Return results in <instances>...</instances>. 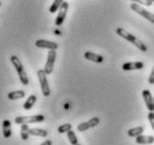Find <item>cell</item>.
Wrapping results in <instances>:
<instances>
[{
	"instance_id": "cell-1",
	"label": "cell",
	"mask_w": 154,
	"mask_h": 145,
	"mask_svg": "<svg viewBox=\"0 0 154 145\" xmlns=\"http://www.w3.org/2000/svg\"><path fill=\"white\" fill-rule=\"evenodd\" d=\"M116 34L119 35V37H122L123 39L130 42L132 45H134L135 47H137L141 51H146L147 50V47L145 46L144 42H141L137 37H135V36H133L132 34H130V32L125 30L124 28H116Z\"/></svg>"
},
{
	"instance_id": "cell-2",
	"label": "cell",
	"mask_w": 154,
	"mask_h": 145,
	"mask_svg": "<svg viewBox=\"0 0 154 145\" xmlns=\"http://www.w3.org/2000/svg\"><path fill=\"white\" fill-rule=\"evenodd\" d=\"M10 61H11V64L14 65L15 69L17 70V74H18V77H19V80L21 82V84L23 85L29 84V79H28L27 74L25 72V68H23V64H21L19 58H18V56L17 55H12L11 57H10Z\"/></svg>"
},
{
	"instance_id": "cell-3",
	"label": "cell",
	"mask_w": 154,
	"mask_h": 145,
	"mask_svg": "<svg viewBox=\"0 0 154 145\" xmlns=\"http://www.w3.org/2000/svg\"><path fill=\"white\" fill-rule=\"evenodd\" d=\"M45 121V116L42 114L31 115V116H18L15 119L16 124H31V123H42Z\"/></svg>"
},
{
	"instance_id": "cell-4",
	"label": "cell",
	"mask_w": 154,
	"mask_h": 145,
	"mask_svg": "<svg viewBox=\"0 0 154 145\" xmlns=\"http://www.w3.org/2000/svg\"><path fill=\"white\" fill-rule=\"evenodd\" d=\"M38 75V79L40 83V87H42V92L44 96H49L50 95V87L48 85V80H47V74L45 72L44 69H39L37 72Z\"/></svg>"
},
{
	"instance_id": "cell-5",
	"label": "cell",
	"mask_w": 154,
	"mask_h": 145,
	"mask_svg": "<svg viewBox=\"0 0 154 145\" xmlns=\"http://www.w3.org/2000/svg\"><path fill=\"white\" fill-rule=\"evenodd\" d=\"M131 9L133 10V11L136 12V14H139L140 16L144 17V19H146V20H149L150 23H154V14L147 11L146 9H144L143 7H141V5L135 4L134 2V4L131 5Z\"/></svg>"
},
{
	"instance_id": "cell-6",
	"label": "cell",
	"mask_w": 154,
	"mask_h": 145,
	"mask_svg": "<svg viewBox=\"0 0 154 145\" xmlns=\"http://www.w3.org/2000/svg\"><path fill=\"white\" fill-rule=\"evenodd\" d=\"M56 57H57V54H56V50H49L48 51V55H47V60L46 64H45V72L47 75H50L53 70H54V65L55 61H56Z\"/></svg>"
},
{
	"instance_id": "cell-7",
	"label": "cell",
	"mask_w": 154,
	"mask_h": 145,
	"mask_svg": "<svg viewBox=\"0 0 154 145\" xmlns=\"http://www.w3.org/2000/svg\"><path fill=\"white\" fill-rule=\"evenodd\" d=\"M68 7H69L68 2L64 1L62 5V7L59 8V12H58L57 17H56V20H55V25H56V26L59 27L63 25V23H64V20H65V18H66V15H67Z\"/></svg>"
},
{
	"instance_id": "cell-8",
	"label": "cell",
	"mask_w": 154,
	"mask_h": 145,
	"mask_svg": "<svg viewBox=\"0 0 154 145\" xmlns=\"http://www.w3.org/2000/svg\"><path fill=\"white\" fill-rule=\"evenodd\" d=\"M100 124V119L98 117H92V119L87 121V122L81 123L77 126V131L78 132H85V131L89 130V128H93Z\"/></svg>"
},
{
	"instance_id": "cell-9",
	"label": "cell",
	"mask_w": 154,
	"mask_h": 145,
	"mask_svg": "<svg viewBox=\"0 0 154 145\" xmlns=\"http://www.w3.org/2000/svg\"><path fill=\"white\" fill-rule=\"evenodd\" d=\"M35 46L38 48H45V49L49 50H56L58 48V44L50 40H46V39H38L35 42Z\"/></svg>"
},
{
	"instance_id": "cell-10",
	"label": "cell",
	"mask_w": 154,
	"mask_h": 145,
	"mask_svg": "<svg viewBox=\"0 0 154 145\" xmlns=\"http://www.w3.org/2000/svg\"><path fill=\"white\" fill-rule=\"evenodd\" d=\"M142 96L149 112H154V98L150 91L149 89H144L142 92Z\"/></svg>"
},
{
	"instance_id": "cell-11",
	"label": "cell",
	"mask_w": 154,
	"mask_h": 145,
	"mask_svg": "<svg viewBox=\"0 0 154 145\" xmlns=\"http://www.w3.org/2000/svg\"><path fill=\"white\" fill-rule=\"evenodd\" d=\"M144 67V64L142 61H131V63H124L122 68L123 70H137L142 69Z\"/></svg>"
},
{
	"instance_id": "cell-12",
	"label": "cell",
	"mask_w": 154,
	"mask_h": 145,
	"mask_svg": "<svg viewBox=\"0 0 154 145\" xmlns=\"http://www.w3.org/2000/svg\"><path fill=\"white\" fill-rule=\"evenodd\" d=\"M136 144H142V145H150L154 143V136L151 135H139L137 137H135Z\"/></svg>"
},
{
	"instance_id": "cell-13",
	"label": "cell",
	"mask_w": 154,
	"mask_h": 145,
	"mask_svg": "<svg viewBox=\"0 0 154 145\" xmlns=\"http://www.w3.org/2000/svg\"><path fill=\"white\" fill-rule=\"evenodd\" d=\"M84 57L87 59V60H91V61H94V63H103L104 60V58L102 55H98V54H95V53H92V51H86L84 54Z\"/></svg>"
},
{
	"instance_id": "cell-14",
	"label": "cell",
	"mask_w": 154,
	"mask_h": 145,
	"mask_svg": "<svg viewBox=\"0 0 154 145\" xmlns=\"http://www.w3.org/2000/svg\"><path fill=\"white\" fill-rule=\"evenodd\" d=\"M2 134L5 138H9L11 136V122L9 119H5L2 122Z\"/></svg>"
},
{
	"instance_id": "cell-15",
	"label": "cell",
	"mask_w": 154,
	"mask_h": 145,
	"mask_svg": "<svg viewBox=\"0 0 154 145\" xmlns=\"http://www.w3.org/2000/svg\"><path fill=\"white\" fill-rule=\"evenodd\" d=\"M144 132V127L143 126H135L133 128H130L127 131V135L130 137H137L139 135H142Z\"/></svg>"
},
{
	"instance_id": "cell-16",
	"label": "cell",
	"mask_w": 154,
	"mask_h": 145,
	"mask_svg": "<svg viewBox=\"0 0 154 145\" xmlns=\"http://www.w3.org/2000/svg\"><path fill=\"white\" fill-rule=\"evenodd\" d=\"M36 100H37V96L36 95H30L26 99V102L23 104V110H26V111H29L32 108V106L35 105Z\"/></svg>"
},
{
	"instance_id": "cell-17",
	"label": "cell",
	"mask_w": 154,
	"mask_h": 145,
	"mask_svg": "<svg viewBox=\"0 0 154 145\" xmlns=\"http://www.w3.org/2000/svg\"><path fill=\"white\" fill-rule=\"evenodd\" d=\"M29 134L34 135V136H39V137H46L48 136V132L46 130H42V128H30Z\"/></svg>"
},
{
	"instance_id": "cell-18",
	"label": "cell",
	"mask_w": 154,
	"mask_h": 145,
	"mask_svg": "<svg viewBox=\"0 0 154 145\" xmlns=\"http://www.w3.org/2000/svg\"><path fill=\"white\" fill-rule=\"evenodd\" d=\"M25 92L23 91H14V92H10L8 94V99L10 100H16V99H20L25 97Z\"/></svg>"
},
{
	"instance_id": "cell-19",
	"label": "cell",
	"mask_w": 154,
	"mask_h": 145,
	"mask_svg": "<svg viewBox=\"0 0 154 145\" xmlns=\"http://www.w3.org/2000/svg\"><path fill=\"white\" fill-rule=\"evenodd\" d=\"M29 126L28 124H21V127H20V136H21V140L23 141H27L28 137H29Z\"/></svg>"
},
{
	"instance_id": "cell-20",
	"label": "cell",
	"mask_w": 154,
	"mask_h": 145,
	"mask_svg": "<svg viewBox=\"0 0 154 145\" xmlns=\"http://www.w3.org/2000/svg\"><path fill=\"white\" fill-rule=\"evenodd\" d=\"M63 2H64V0H54L53 5H51V6H50V8H49L50 14H55L57 10H59V8L62 7Z\"/></svg>"
},
{
	"instance_id": "cell-21",
	"label": "cell",
	"mask_w": 154,
	"mask_h": 145,
	"mask_svg": "<svg viewBox=\"0 0 154 145\" xmlns=\"http://www.w3.org/2000/svg\"><path fill=\"white\" fill-rule=\"evenodd\" d=\"M67 137H68V140H69L72 145H76L77 143H78V138H77L76 134H75V132H74L73 130H70L69 132H67Z\"/></svg>"
},
{
	"instance_id": "cell-22",
	"label": "cell",
	"mask_w": 154,
	"mask_h": 145,
	"mask_svg": "<svg viewBox=\"0 0 154 145\" xmlns=\"http://www.w3.org/2000/svg\"><path fill=\"white\" fill-rule=\"evenodd\" d=\"M72 130V125H70L69 123H66V124H63L58 127V133H67V132H69Z\"/></svg>"
},
{
	"instance_id": "cell-23",
	"label": "cell",
	"mask_w": 154,
	"mask_h": 145,
	"mask_svg": "<svg viewBox=\"0 0 154 145\" xmlns=\"http://www.w3.org/2000/svg\"><path fill=\"white\" fill-rule=\"evenodd\" d=\"M131 1H134L135 4L142 5V6H147V7L152 6L153 4V1H151V0H131Z\"/></svg>"
},
{
	"instance_id": "cell-24",
	"label": "cell",
	"mask_w": 154,
	"mask_h": 145,
	"mask_svg": "<svg viewBox=\"0 0 154 145\" xmlns=\"http://www.w3.org/2000/svg\"><path fill=\"white\" fill-rule=\"evenodd\" d=\"M147 119H149V121H150V124H151V126H152V130L154 131V112H149Z\"/></svg>"
},
{
	"instance_id": "cell-25",
	"label": "cell",
	"mask_w": 154,
	"mask_h": 145,
	"mask_svg": "<svg viewBox=\"0 0 154 145\" xmlns=\"http://www.w3.org/2000/svg\"><path fill=\"white\" fill-rule=\"evenodd\" d=\"M149 84L153 85L154 84V66L153 68H152V72L150 74V77H149Z\"/></svg>"
},
{
	"instance_id": "cell-26",
	"label": "cell",
	"mask_w": 154,
	"mask_h": 145,
	"mask_svg": "<svg viewBox=\"0 0 154 145\" xmlns=\"http://www.w3.org/2000/svg\"><path fill=\"white\" fill-rule=\"evenodd\" d=\"M40 145H53V142L50 141V140H47V141L42 142V143Z\"/></svg>"
},
{
	"instance_id": "cell-27",
	"label": "cell",
	"mask_w": 154,
	"mask_h": 145,
	"mask_svg": "<svg viewBox=\"0 0 154 145\" xmlns=\"http://www.w3.org/2000/svg\"><path fill=\"white\" fill-rule=\"evenodd\" d=\"M76 145H81V144H78V143H77V144Z\"/></svg>"
},
{
	"instance_id": "cell-28",
	"label": "cell",
	"mask_w": 154,
	"mask_h": 145,
	"mask_svg": "<svg viewBox=\"0 0 154 145\" xmlns=\"http://www.w3.org/2000/svg\"><path fill=\"white\" fill-rule=\"evenodd\" d=\"M0 6H1V1H0Z\"/></svg>"
},
{
	"instance_id": "cell-29",
	"label": "cell",
	"mask_w": 154,
	"mask_h": 145,
	"mask_svg": "<svg viewBox=\"0 0 154 145\" xmlns=\"http://www.w3.org/2000/svg\"><path fill=\"white\" fill-rule=\"evenodd\" d=\"M151 1H153V2H154V0H151Z\"/></svg>"
}]
</instances>
